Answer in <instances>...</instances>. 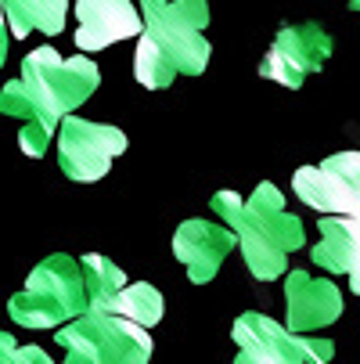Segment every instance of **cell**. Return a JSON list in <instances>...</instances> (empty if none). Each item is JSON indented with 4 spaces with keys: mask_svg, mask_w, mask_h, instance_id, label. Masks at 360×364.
Returning a JSON list of instances; mask_svg holds the SVG:
<instances>
[{
    "mask_svg": "<svg viewBox=\"0 0 360 364\" xmlns=\"http://www.w3.org/2000/svg\"><path fill=\"white\" fill-rule=\"evenodd\" d=\"M159 4H166V0H141L137 8H141V15H148V11H156Z\"/></svg>",
    "mask_w": 360,
    "mask_h": 364,
    "instance_id": "cell-24",
    "label": "cell"
},
{
    "mask_svg": "<svg viewBox=\"0 0 360 364\" xmlns=\"http://www.w3.org/2000/svg\"><path fill=\"white\" fill-rule=\"evenodd\" d=\"M349 8H353V11H360V0H349Z\"/></svg>",
    "mask_w": 360,
    "mask_h": 364,
    "instance_id": "cell-25",
    "label": "cell"
},
{
    "mask_svg": "<svg viewBox=\"0 0 360 364\" xmlns=\"http://www.w3.org/2000/svg\"><path fill=\"white\" fill-rule=\"evenodd\" d=\"M0 116H11V119H36L33 97H29V90H26L22 76L0 87Z\"/></svg>",
    "mask_w": 360,
    "mask_h": 364,
    "instance_id": "cell-19",
    "label": "cell"
},
{
    "mask_svg": "<svg viewBox=\"0 0 360 364\" xmlns=\"http://www.w3.org/2000/svg\"><path fill=\"white\" fill-rule=\"evenodd\" d=\"M346 278H349V289L360 296V213L349 217V259H346Z\"/></svg>",
    "mask_w": 360,
    "mask_h": 364,
    "instance_id": "cell-20",
    "label": "cell"
},
{
    "mask_svg": "<svg viewBox=\"0 0 360 364\" xmlns=\"http://www.w3.org/2000/svg\"><path fill=\"white\" fill-rule=\"evenodd\" d=\"M80 267H83V282H87L90 306H94V303H105V299H112V296L126 285L123 267L116 264V259L101 256V252H87V256L80 259Z\"/></svg>",
    "mask_w": 360,
    "mask_h": 364,
    "instance_id": "cell-17",
    "label": "cell"
},
{
    "mask_svg": "<svg viewBox=\"0 0 360 364\" xmlns=\"http://www.w3.org/2000/svg\"><path fill=\"white\" fill-rule=\"evenodd\" d=\"M144 33L156 36L163 50L173 58L180 76H202L209 65L213 47L205 40V26H209V0H166L156 11L141 15Z\"/></svg>",
    "mask_w": 360,
    "mask_h": 364,
    "instance_id": "cell-6",
    "label": "cell"
},
{
    "mask_svg": "<svg viewBox=\"0 0 360 364\" xmlns=\"http://www.w3.org/2000/svg\"><path fill=\"white\" fill-rule=\"evenodd\" d=\"M292 191L321 213H360V151L346 148L317 166H299Z\"/></svg>",
    "mask_w": 360,
    "mask_h": 364,
    "instance_id": "cell-9",
    "label": "cell"
},
{
    "mask_svg": "<svg viewBox=\"0 0 360 364\" xmlns=\"http://www.w3.org/2000/svg\"><path fill=\"white\" fill-rule=\"evenodd\" d=\"M94 306H105V310H112V314L130 318L133 325H144V328L159 325L163 314H166V299H163V292H159L156 285H148V282H133V285L126 282L112 299L94 303Z\"/></svg>",
    "mask_w": 360,
    "mask_h": 364,
    "instance_id": "cell-14",
    "label": "cell"
},
{
    "mask_svg": "<svg viewBox=\"0 0 360 364\" xmlns=\"http://www.w3.org/2000/svg\"><path fill=\"white\" fill-rule=\"evenodd\" d=\"M209 205L238 235V249L256 282L281 278L288 271V252L306 245L302 220L285 210V195L271 181H260L249 198H241L238 191H217Z\"/></svg>",
    "mask_w": 360,
    "mask_h": 364,
    "instance_id": "cell-1",
    "label": "cell"
},
{
    "mask_svg": "<svg viewBox=\"0 0 360 364\" xmlns=\"http://www.w3.org/2000/svg\"><path fill=\"white\" fill-rule=\"evenodd\" d=\"M349 217L353 213H324L317 224V245L310 249L314 267H324L328 274H346L349 259Z\"/></svg>",
    "mask_w": 360,
    "mask_h": 364,
    "instance_id": "cell-15",
    "label": "cell"
},
{
    "mask_svg": "<svg viewBox=\"0 0 360 364\" xmlns=\"http://www.w3.org/2000/svg\"><path fill=\"white\" fill-rule=\"evenodd\" d=\"M76 47L83 55H94V50H105L119 40L141 36L144 18L141 8L133 0H76Z\"/></svg>",
    "mask_w": 360,
    "mask_h": 364,
    "instance_id": "cell-11",
    "label": "cell"
},
{
    "mask_svg": "<svg viewBox=\"0 0 360 364\" xmlns=\"http://www.w3.org/2000/svg\"><path fill=\"white\" fill-rule=\"evenodd\" d=\"M177 76H180V73H177L173 58L163 50V43L141 29L137 50H133V80H137L144 90H166Z\"/></svg>",
    "mask_w": 360,
    "mask_h": 364,
    "instance_id": "cell-16",
    "label": "cell"
},
{
    "mask_svg": "<svg viewBox=\"0 0 360 364\" xmlns=\"http://www.w3.org/2000/svg\"><path fill=\"white\" fill-rule=\"evenodd\" d=\"M90 306L80 259L55 252L29 271L26 289L8 299V314L22 328H58Z\"/></svg>",
    "mask_w": 360,
    "mask_h": 364,
    "instance_id": "cell-2",
    "label": "cell"
},
{
    "mask_svg": "<svg viewBox=\"0 0 360 364\" xmlns=\"http://www.w3.org/2000/svg\"><path fill=\"white\" fill-rule=\"evenodd\" d=\"M126 144L130 141L119 127L90 123L69 112L58 127V166L69 181L94 184L112 170V163L126 151Z\"/></svg>",
    "mask_w": 360,
    "mask_h": 364,
    "instance_id": "cell-7",
    "label": "cell"
},
{
    "mask_svg": "<svg viewBox=\"0 0 360 364\" xmlns=\"http://www.w3.org/2000/svg\"><path fill=\"white\" fill-rule=\"evenodd\" d=\"M0 4H4L11 40H22L29 33L58 36L69 15V0H0Z\"/></svg>",
    "mask_w": 360,
    "mask_h": 364,
    "instance_id": "cell-13",
    "label": "cell"
},
{
    "mask_svg": "<svg viewBox=\"0 0 360 364\" xmlns=\"http://www.w3.org/2000/svg\"><path fill=\"white\" fill-rule=\"evenodd\" d=\"M55 339L69 364H148L156 350L144 325H133L105 306H87L55 328Z\"/></svg>",
    "mask_w": 360,
    "mask_h": 364,
    "instance_id": "cell-3",
    "label": "cell"
},
{
    "mask_svg": "<svg viewBox=\"0 0 360 364\" xmlns=\"http://www.w3.org/2000/svg\"><path fill=\"white\" fill-rule=\"evenodd\" d=\"M8 40H11V29H8V18H4V4H0V69L8 62Z\"/></svg>",
    "mask_w": 360,
    "mask_h": 364,
    "instance_id": "cell-22",
    "label": "cell"
},
{
    "mask_svg": "<svg viewBox=\"0 0 360 364\" xmlns=\"http://www.w3.org/2000/svg\"><path fill=\"white\" fill-rule=\"evenodd\" d=\"M328 58H332V36L324 26H317V22L281 26L260 62V76L274 80L288 90H299L306 83V76L324 69Z\"/></svg>",
    "mask_w": 360,
    "mask_h": 364,
    "instance_id": "cell-8",
    "label": "cell"
},
{
    "mask_svg": "<svg viewBox=\"0 0 360 364\" xmlns=\"http://www.w3.org/2000/svg\"><path fill=\"white\" fill-rule=\"evenodd\" d=\"M15 350H18V343L11 339V332H0V364H11Z\"/></svg>",
    "mask_w": 360,
    "mask_h": 364,
    "instance_id": "cell-23",
    "label": "cell"
},
{
    "mask_svg": "<svg viewBox=\"0 0 360 364\" xmlns=\"http://www.w3.org/2000/svg\"><path fill=\"white\" fill-rule=\"evenodd\" d=\"M29 360H33V364H47L50 357H47V353H43L40 346H18V350H15V360H11V364H29Z\"/></svg>",
    "mask_w": 360,
    "mask_h": 364,
    "instance_id": "cell-21",
    "label": "cell"
},
{
    "mask_svg": "<svg viewBox=\"0 0 360 364\" xmlns=\"http://www.w3.org/2000/svg\"><path fill=\"white\" fill-rule=\"evenodd\" d=\"M55 134H58V127H50V123H43V119H22L18 144H22V151L29 155V159H43L47 148H50V141H55Z\"/></svg>",
    "mask_w": 360,
    "mask_h": 364,
    "instance_id": "cell-18",
    "label": "cell"
},
{
    "mask_svg": "<svg viewBox=\"0 0 360 364\" xmlns=\"http://www.w3.org/2000/svg\"><path fill=\"white\" fill-rule=\"evenodd\" d=\"M22 83L33 97L36 119L58 127L101 87V69L87 55L62 58L55 47H36L22 62Z\"/></svg>",
    "mask_w": 360,
    "mask_h": 364,
    "instance_id": "cell-4",
    "label": "cell"
},
{
    "mask_svg": "<svg viewBox=\"0 0 360 364\" xmlns=\"http://www.w3.org/2000/svg\"><path fill=\"white\" fill-rule=\"evenodd\" d=\"M234 245L238 235L227 224H213V220H184L173 231V256L184 264L191 285L213 282Z\"/></svg>",
    "mask_w": 360,
    "mask_h": 364,
    "instance_id": "cell-10",
    "label": "cell"
},
{
    "mask_svg": "<svg viewBox=\"0 0 360 364\" xmlns=\"http://www.w3.org/2000/svg\"><path fill=\"white\" fill-rule=\"evenodd\" d=\"M342 318V292L328 278L288 271L285 278V325L292 332H317Z\"/></svg>",
    "mask_w": 360,
    "mask_h": 364,
    "instance_id": "cell-12",
    "label": "cell"
},
{
    "mask_svg": "<svg viewBox=\"0 0 360 364\" xmlns=\"http://www.w3.org/2000/svg\"><path fill=\"white\" fill-rule=\"evenodd\" d=\"M238 364H324L335 357L332 339H317L310 332H292L267 314H238L234 328Z\"/></svg>",
    "mask_w": 360,
    "mask_h": 364,
    "instance_id": "cell-5",
    "label": "cell"
}]
</instances>
